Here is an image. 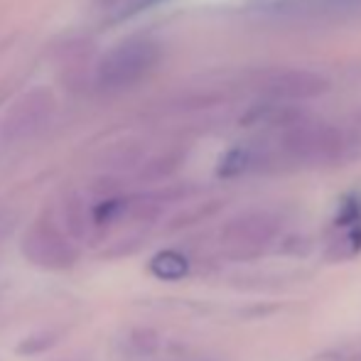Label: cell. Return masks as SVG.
Segmentation results:
<instances>
[{
    "instance_id": "3",
    "label": "cell",
    "mask_w": 361,
    "mask_h": 361,
    "mask_svg": "<svg viewBox=\"0 0 361 361\" xmlns=\"http://www.w3.org/2000/svg\"><path fill=\"white\" fill-rule=\"evenodd\" d=\"M327 89L324 79L307 72H288L278 74L271 81V94L273 96H288V99H302V96H317Z\"/></svg>"
},
{
    "instance_id": "5",
    "label": "cell",
    "mask_w": 361,
    "mask_h": 361,
    "mask_svg": "<svg viewBox=\"0 0 361 361\" xmlns=\"http://www.w3.org/2000/svg\"><path fill=\"white\" fill-rule=\"evenodd\" d=\"M253 165V152L246 147H233L224 155L221 165H219V175L221 177H238L243 172H248V167Z\"/></svg>"
},
{
    "instance_id": "2",
    "label": "cell",
    "mask_w": 361,
    "mask_h": 361,
    "mask_svg": "<svg viewBox=\"0 0 361 361\" xmlns=\"http://www.w3.org/2000/svg\"><path fill=\"white\" fill-rule=\"evenodd\" d=\"M278 231V224L273 216L263 214V212H251V214H243L233 221L226 224L224 228V238L233 246L243 248H258L263 243H268Z\"/></svg>"
},
{
    "instance_id": "4",
    "label": "cell",
    "mask_w": 361,
    "mask_h": 361,
    "mask_svg": "<svg viewBox=\"0 0 361 361\" xmlns=\"http://www.w3.org/2000/svg\"><path fill=\"white\" fill-rule=\"evenodd\" d=\"M150 273L160 281H182L190 273V261L177 251H160L150 261Z\"/></svg>"
},
{
    "instance_id": "1",
    "label": "cell",
    "mask_w": 361,
    "mask_h": 361,
    "mask_svg": "<svg viewBox=\"0 0 361 361\" xmlns=\"http://www.w3.org/2000/svg\"><path fill=\"white\" fill-rule=\"evenodd\" d=\"M361 253V195H352L342 202L334 216V236L324 251L327 261H352Z\"/></svg>"
}]
</instances>
